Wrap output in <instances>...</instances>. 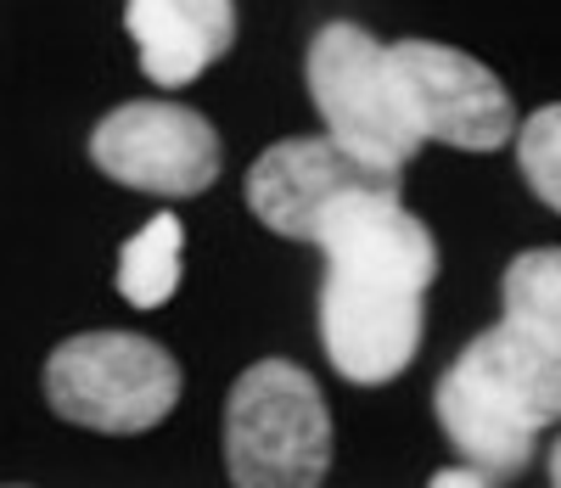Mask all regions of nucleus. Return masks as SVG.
<instances>
[{
    "label": "nucleus",
    "instance_id": "1",
    "mask_svg": "<svg viewBox=\"0 0 561 488\" xmlns=\"http://www.w3.org/2000/svg\"><path fill=\"white\" fill-rule=\"evenodd\" d=\"M314 248L320 281V343L332 371L354 387H382L421 354L427 286L438 275V241L404 203L399 185H365L325 208Z\"/></svg>",
    "mask_w": 561,
    "mask_h": 488
},
{
    "label": "nucleus",
    "instance_id": "2",
    "mask_svg": "<svg viewBox=\"0 0 561 488\" xmlns=\"http://www.w3.org/2000/svg\"><path fill=\"white\" fill-rule=\"evenodd\" d=\"M433 410L460 461L500 483L523 477L534 466L539 432L561 421V354L500 320L494 331H478L438 376Z\"/></svg>",
    "mask_w": 561,
    "mask_h": 488
},
{
    "label": "nucleus",
    "instance_id": "3",
    "mask_svg": "<svg viewBox=\"0 0 561 488\" xmlns=\"http://www.w3.org/2000/svg\"><path fill=\"white\" fill-rule=\"evenodd\" d=\"M225 472L237 488H314L332 472V410L293 360H259L225 399Z\"/></svg>",
    "mask_w": 561,
    "mask_h": 488
},
{
    "label": "nucleus",
    "instance_id": "4",
    "mask_svg": "<svg viewBox=\"0 0 561 488\" xmlns=\"http://www.w3.org/2000/svg\"><path fill=\"white\" fill-rule=\"evenodd\" d=\"M180 360L140 331H79L45 360V405L84 432H152L180 405Z\"/></svg>",
    "mask_w": 561,
    "mask_h": 488
},
{
    "label": "nucleus",
    "instance_id": "5",
    "mask_svg": "<svg viewBox=\"0 0 561 488\" xmlns=\"http://www.w3.org/2000/svg\"><path fill=\"white\" fill-rule=\"evenodd\" d=\"M309 102L320 107V124L332 140H343L370 169L399 174L421 152V129L410 118V102L399 90V73L388 63V45L359 23H325L309 45Z\"/></svg>",
    "mask_w": 561,
    "mask_h": 488
},
{
    "label": "nucleus",
    "instance_id": "6",
    "mask_svg": "<svg viewBox=\"0 0 561 488\" xmlns=\"http://www.w3.org/2000/svg\"><path fill=\"white\" fill-rule=\"evenodd\" d=\"M90 163L147 197H203L219 180V129L174 102H124L90 129Z\"/></svg>",
    "mask_w": 561,
    "mask_h": 488
},
{
    "label": "nucleus",
    "instance_id": "7",
    "mask_svg": "<svg viewBox=\"0 0 561 488\" xmlns=\"http://www.w3.org/2000/svg\"><path fill=\"white\" fill-rule=\"evenodd\" d=\"M388 63L399 73L421 140H444L455 152H500L505 140H517L511 90L478 57L444 39H399L388 45Z\"/></svg>",
    "mask_w": 561,
    "mask_h": 488
},
{
    "label": "nucleus",
    "instance_id": "8",
    "mask_svg": "<svg viewBox=\"0 0 561 488\" xmlns=\"http://www.w3.org/2000/svg\"><path fill=\"white\" fill-rule=\"evenodd\" d=\"M365 185H399V174L370 169L332 135H293V140H275L270 152L253 158V169L242 180V197L264 230L287 236V241H314L325 208L337 197H348V191H365Z\"/></svg>",
    "mask_w": 561,
    "mask_h": 488
},
{
    "label": "nucleus",
    "instance_id": "9",
    "mask_svg": "<svg viewBox=\"0 0 561 488\" xmlns=\"http://www.w3.org/2000/svg\"><path fill=\"white\" fill-rule=\"evenodd\" d=\"M124 29L140 52V73L163 90H185L237 45V0H129Z\"/></svg>",
    "mask_w": 561,
    "mask_h": 488
},
{
    "label": "nucleus",
    "instance_id": "10",
    "mask_svg": "<svg viewBox=\"0 0 561 488\" xmlns=\"http://www.w3.org/2000/svg\"><path fill=\"white\" fill-rule=\"evenodd\" d=\"M500 315L534 337L539 349L561 354V248H528L500 275Z\"/></svg>",
    "mask_w": 561,
    "mask_h": 488
},
{
    "label": "nucleus",
    "instance_id": "11",
    "mask_svg": "<svg viewBox=\"0 0 561 488\" xmlns=\"http://www.w3.org/2000/svg\"><path fill=\"white\" fill-rule=\"evenodd\" d=\"M180 253H185V230L174 214L147 219L118 253V298L135 309H163L180 292Z\"/></svg>",
    "mask_w": 561,
    "mask_h": 488
},
{
    "label": "nucleus",
    "instance_id": "12",
    "mask_svg": "<svg viewBox=\"0 0 561 488\" xmlns=\"http://www.w3.org/2000/svg\"><path fill=\"white\" fill-rule=\"evenodd\" d=\"M517 163H523V180L534 197L550 214H561V102H550L517 124Z\"/></svg>",
    "mask_w": 561,
    "mask_h": 488
},
{
    "label": "nucleus",
    "instance_id": "13",
    "mask_svg": "<svg viewBox=\"0 0 561 488\" xmlns=\"http://www.w3.org/2000/svg\"><path fill=\"white\" fill-rule=\"evenodd\" d=\"M483 483H494L483 466H472V461H466V466H449V472H433V488H483Z\"/></svg>",
    "mask_w": 561,
    "mask_h": 488
},
{
    "label": "nucleus",
    "instance_id": "14",
    "mask_svg": "<svg viewBox=\"0 0 561 488\" xmlns=\"http://www.w3.org/2000/svg\"><path fill=\"white\" fill-rule=\"evenodd\" d=\"M545 472H550V483L561 488V438H556V444H550V455H545Z\"/></svg>",
    "mask_w": 561,
    "mask_h": 488
}]
</instances>
